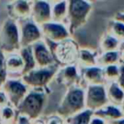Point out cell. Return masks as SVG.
Masks as SVG:
<instances>
[{"label":"cell","instance_id":"obj_1","mask_svg":"<svg viewBox=\"0 0 124 124\" xmlns=\"http://www.w3.org/2000/svg\"><path fill=\"white\" fill-rule=\"evenodd\" d=\"M85 108V90L79 86L72 85L64 97L59 108V114L64 117H71Z\"/></svg>","mask_w":124,"mask_h":124},{"label":"cell","instance_id":"obj_2","mask_svg":"<svg viewBox=\"0 0 124 124\" xmlns=\"http://www.w3.org/2000/svg\"><path fill=\"white\" fill-rule=\"evenodd\" d=\"M91 2L88 0H68L67 18L70 22L69 30L73 31L84 24L91 12Z\"/></svg>","mask_w":124,"mask_h":124},{"label":"cell","instance_id":"obj_3","mask_svg":"<svg viewBox=\"0 0 124 124\" xmlns=\"http://www.w3.org/2000/svg\"><path fill=\"white\" fill-rule=\"evenodd\" d=\"M0 41L2 49L10 52H16L21 47L20 45V31L16 23L12 19L4 21L0 31Z\"/></svg>","mask_w":124,"mask_h":124},{"label":"cell","instance_id":"obj_4","mask_svg":"<svg viewBox=\"0 0 124 124\" xmlns=\"http://www.w3.org/2000/svg\"><path fill=\"white\" fill-rule=\"evenodd\" d=\"M45 104L44 95L39 92V89H33V91L28 92L23 100L16 107L20 114L27 116L31 121L33 118H38L43 110Z\"/></svg>","mask_w":124,"mask_h":124},{"label":"cell","instance_id":"obj_5","mask_svg":"<svg viewBox=\"0 0 124 124\" xmlns=\"http://www.w3.org/2000/svg\"><path fill=\"white\" fill-rule=\"evenodd\" d=\"M56 68L54 65L43 68H35L27 73L22 74L21 81L27 86L33 89H39L46 85L48 81L55 76Z\"/></svg>","mask_w":124,"mask_h":124},{"label":"cell","instance_id":"obj_6","mask_svg":"<svg viewBox=\"0 0 124 124\" xmlns=\"http://www.w3.org/2000/svg\"><path fill=\"white\" fill-rule=\"evenodd\" d=\"M108 104L106 84L87 85L85 90V108L93 111Z\"/></svg>","mask_w":124,"mask_h":124},{"label":"cell","instance_id":"obj_7","mask_svg":"<svg viewBox=\"0 0 124 124\" xmlns=\"http://www.w3.org/2000/svg\"><path fill=\"white\" fill-rule=\"evenodd\" d=\"M1 89L6 93L9 103L16 108L28 93V87L22 81L16 79H7Z\"/></svg>","mask_w":124,"mask_h":124},{"label":"cell","instance_id":"obj_8","mask_svg":"<svg viewBox=\"0 0 124 124\" xmlns=\"http://www.w3.org/2000/svg\"><path fill=\"white\" fill-rule=\"evenodd\" d=\"M78 49L76 45L70 41V39L62 41L60 43H56V46L53 49V56L64 64L71 65L75 61L78 60Z\"/></svg>","mask_w":124,"mask_h":124},{"label":"cell","instance_id":"obj_9","mask_svg":"<svg viewBox=\"0 0 124 124\" xmlns=\"http://www.w3.org/2000/svg\"><path fill=\"white\" fill-rule=\"evenodd\" d=\"M43 35L53 44L60 43L62 41L68 40L70 38V30L65 27L62 22L48 21L40 26Z\"/></svg>","mask_w":124,"mask_h":124},{"label":"cell","instance_id":"obj_10","mask_svg":"<svg viewBox=\"0 0 124 124\" xmlns=\"http://www.w3.org/2000/svg\"><path fill=\"white\" fill-rule=\"evenodd\" d=\"M20 30V45L21 46H31L34 43L41 40L43 33L41 27L36 24L31 17L27 19H23Z\"/></svg>","mask_w":124,"mask_h":124},{"label":"cell","instance_id":"obj_11","mask_svg":"<svg viewBox=\"0 0 124 124\" xmlns=\"http://www.w3.org/2000/svg\"><path fill=\"white\" fill-rule=\"evenodd\" d=\"M31 19L39 26L51 21V6L47 0H36L32 3Z\"/></svg>","mask_w":124,"mask_h":124},{"label":"cell","instance_id":"obj_12","mask_svg":"<svg viewBox=\"0 0 124 124\" xmlns=\"http://www.w3.org/2000/svg\"><path fill=\"white\" fill-rule=\"evenodd\" d=\"M32 49H33V54H34L37 68L48 67L53 65L54 56L52 53H50L48 48L41 40L32 45Z\"/></svg>","mask_w":124,"mask_h":124},{"label":"cell","instance_id":"obj_13","mask_svg":"<svg viewBox=\"0 0 124 124\" xmlns=\"http://www.w3.org/2000/svg\"><path fill=\"white\" fill-rule=\"evenodd\" d=\"M81 78L87 85L92 84H106V79L104 77L103 67L100 66H90L83 68Z\"/></svg>","mask_w":124,"mask_h":124},{"label":"cell","instance_id":"obj_14","mask_svg":"<svg viewBox=\"0 0 124 124\" xmlns=\"http://www.w3.org/2000/svg\"><path fill=\"white\" fill-rule=\"evenodd\" d=\"M32 3L27 0H16L10 6V14L17 19H27L31 17Z\"/></svg>","mask_w":124,"mask_h":124},{"label":"cell","instance_id":"obj_15","mask_svg":"<svg viewBox=\"0 0 124 124\" xmlns=\"http://www.w3.org/2000/svg\"><path fill=\"white\" fill-rule=\"evenodd\" d=\"M5 66L7 73L10 75H18L23 73L24 62L20 54L16 52H10L5 57Z\"/></svg>","mask_w":124,"mask_h":124},{"label":"cell","instance_id":"obj_16","mask_svg":"<svg viewBox=\"0 0 124 124\" xmlns=\"http://www.w3.org/2000/svg\"><path fill=\"white\" fill-rule=\"evenodd\" d=\"M106 91L108 103L120 107L124 100V89L116 81H109L106 83Z\"/></svg>","mask_w":124,"mask_h":124},{"label":"cell","instance_id":"obj_17","mask_svg":"<svg viewBox=\"0 0 124 124\" xmlns=\"http://www.w3.org/2000/svg\"><path fill=\"white\" fill-rule=\"evenodd\" d=\"M93 113L95 115L104 118L106 121H111V122H115L116 120L123 117V113L120 109V107H117L109 103L105 107H103L102 108L95 110Z\"/></svg>","mask_w":124,"mask_h":124},{"label":"cell","instance_id":"obj_18","mask_svg":"<svg viewBox=\"0 0 124 124\" xmlns=\"http://www.w3.org/2000/svg\"><path fill=\"white\" fill-rule=\"evenodd\" d=\"M68 16V0H61L56 2L51 7V20L62 22Z\"/></svg>","mask_w":124,"mask_h":124},{"label":"cell","instance_id":"obj_19","mask_svg":"<svg viewBox=\"0 0 124 124\" xmlns=\"http://www.w3.org/2000/svg\"><path fill=\"white\" fill-rule=\"evenodd\" d=\"M78 78H79L78 72V70L75 66L68 65L61 72V80H62V82L65 83V84H68L70 86L75 85V83L78 82Z\"/></svg>","mask_w":124,"mask_h":124},{"label":"cell","instance_id":"obj_20","mask_svg":"<svg viewBox=\"0 0 124 124\" xmlns=\"http://www.w3.org/2000/svg\"><path fill=\"white\" fill-rule=\"evenodd\" d=\"M120 53L119 50H111V51H104L100 56L97 57V64L101 67H105L110 64L119 63Z\"/></svg>","mask_w":124,"mask_h":124},{"label":"cell","instance_id":"obj_21","mask_svg":"<svg viewBox=\"0 0 124 124\" xmlns=\"http://www.w3.org/2000/svg\"><path fill=\"white\" fill-rule=\"evenodd\" d=\"M97 57L98 56H96L93 52L88 49H80L78 50V61L83 68H86L97 65Z\"/></svg>","mask_w":124,"mask_h":124},{"label":"cell","instance_id":"obj_22","mask_svg":"<svg viewBox=\"0 0 124 124\" xmlns=\"http://www.w3.org/2000/svg\"><path fill=\"white\" fill-rule=\"evenodd\" d=\"M120 45V40L115 38L114 36L108 33L107 36H105L101 42V48L102 51H111V50H118Z\"/></svg>","mask_w":124,"mask_h":124},{"label":"cell","instance_id":"obj_23","mask_svg":"<svg viewBox=\"0 0 124 124\" xmlns=\"http://www.w3.org/2000/svg\"><path fill=\"white\" fill-rule=\"evenodd\" d=\"M103 72H104V77L106 79V82L109 81H116L119 74H120V67L119 63L116 64H110L103 67Z\"/></svg>","mask_w":124,"mask_h":124},{"label":"cell","instance_id":"obj_24","mask_svg":"<svg viewBox=\"0 0 124 124\" xmlns=\"http://www.w3.org/2000/svg\"><path fill=\"white\" fill-rule=\"evenodd\" d=\"M108 34L114 36L118 40H124V23L122 21L112 19L108 24Z\"/></svg>","mask_w":124,"mask_h":124},{"label":"cell","instance_id":"obj_25","mask_svg":"<svg viewBox=\"0 0 124 124\" xmlns=\"http://www.w3.org/2000/svg\"><path fill=\"white\" fill-rule=\"evenodd\" d=\"M93 110L89 108H84L77 114L69 117V122L73 123H90V120L93 116Z\"/></svg>","mask_w":124,"mask_h":124},{"label":"cell","instance_id":"obj_26","mask_svg":"<svg viewBox=\"0 0 124 124\" xmlns=\"http://www.w3.org/2000/svg\"><path fill=\"white\" fill-rule=\"evenodd\" d=\"M0 116L3 122H12L16 118V112L11 106L7 105L0 108Z\"/></svg>","mask_w":124,"mask_h":124},{"label":"cell","instance_id":"obj_27","mask_svg":"<svg viewBox=\"0 0 124 124\" xmlns=\"http://www.w3.org/2000/svg\"><path fill=\"white\" fill-rule=\"evenodd\" d=\"M7 70L5 66V55L3 50H0V89L7 80Z\"/></svg>","mask_w":124,"mask_h":124},{"label":"cell","instance_id":"obj_28","mask_svg":"<svg viewBox=\"0 0 124 124\" xmlns=\"http://www.w3.org/2000/svg\"><path fill=\"white\" fill-rule=\"evenodd\" d=\"M7 105H9V99H8L6 93L2 89H0V108Z\"/></svg>","mask_w":124,"mask_h":124},{"label":"cell","instance_id":"obj_29","mask_svg":"<svg viewBox=\"0 0 124 124\" xmlns=\"http://www.w3.org/2000/svg\"><path fill=\"white\" fill-rule=\"evenodd\" d=\"M114 19L116 20H119V21H122L124 23V13H118L115 15V16L113 17Z\"/></svg>","mask_w":124,"mask_h":124},{"label":"cell","instance_id":"obj_30","mask_svg":"<svg viewBox=\"0 0 124 124\" xmlns=\"http://www.w3.org/2000/svg\"><path fill=\"white\" fill-rule=\"evenodd\" d=\"M120 109H121V111H122V113H123V116H124V100H123V102H122L121 105H120Z\"/></svg>","mask_w":124,"mask_h":124},{"label":"cell","instance_id":"obj_31","mask_svg":"<svg viewBox=\"0 0 124 124\" xmlns=\"http://www.w3.org/2000/svg\"><path fill=\"white\" fill-rule=\"evenodd\" d=\"M49 3H52V4H54V3H56V2H59V1H61V0H47Z\"/></svg>","mask_w":124,"mask_h":124},{"label":"cell","instance_id":"obj_32","mask_svg":"<svg viewBox=\"0 0 124 124\" xmlns=\"http://www.w3.org/2000/svg\"><path fill=\"white\" fill-rule=\"evenodd\" d=\"M90 2H96V1H102V0H88Z\"/></svg>","mask_w":124,"mask_h":124}]
</instances>
